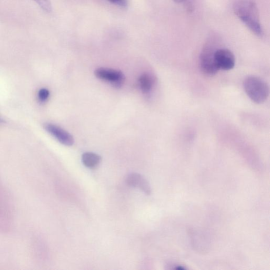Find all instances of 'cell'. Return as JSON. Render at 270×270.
<instances>
[{
  "instance_id": "obj_1",
  "label": "cell",
  "mask_w": 270,
  "mask_h": 270,
  "mask_svg": "<svg viewBox=\"0 0 270 270\" xmlns=\"http://www.w3.org/2000/svg\"><path fill=\"white\" fill-rule=\"evenodd\" d=\"M234 12L250 32L257 36L262 38L264 36L258 8L254 2L252 0H238L234 5Z\"/></svg>"
},
{
  "instance_id": "obj_2",
  "label": "cell",
  "mask_w": 270,
  "mask_h": 270,
  "mask_svg": "<svg viewBox=\"0 0 270 270\" xmlns=\"http://www.w3.org/2000/svg\"><path fill=\"white\" fill-rule=\"evenodd\" d=\"M243 86L248 97L256 104H262L268 98L269 86L264 80L258 76H247L244 81Z\"/></svg>"
},
{
  "instance_id": "obj_3",
  "label": "cell",
  "mask_w": 270,
  "mask_h": 270,
  "mask_svg": "<svg viewBox=\"0 0 270 270\" xmlns=\"http://www.w3.org/2000/svg\"><path fill=\"white\" fill-rule=\"evenodd\" d=\"M214 37H211L202 50L200 56V69L202 73L208 76H215L219 70L214 60V55L218 49Z\"/></svg>"
},
{
  "instance_id": "obj_4",
  "label": "cell",
  "mask_w": 270,
  "mask_h": 270,
  "mask_svg": "<svg viewBox=\"0 0 270 270\" xmlns=\"http://www.w3.org/2000/svg\"><path fill=\"white\" fill-rule=\"evenodd\" d=\"M214 60L218 70H230L236 64L234 54L226 48H218L214 55Z\"/></svg>"
},
{
  "instance_id": "obj_5",
  "label": "cell",
  "mask_w": 270,
  "mask_h": 270,
  "mask_svg": "<svg viewBox=\"0 0 270 270\" xmlns=\"http://www.w3.org/2000/svg\"><path fill=\"white\" fill-rule=\"evenodd\" d=\"M94 74L98 78L108 81L117 88H120L124 81L123 74L117 70L100 68L95 71Z\"/></svg>"
},
{
  "instance_id": "obj_6",
  "label": "cell",
  "mask_w": 270,
  "mask_h": 270,
  "mask_svg": "<svg viewBox=\"0 0 270 270\" xmlns=\"http://www.w3.org/2000/svg\"><path fill=\"white\" fill-rule=\"evenodd\" d=\"M44 129L60 143L68 146H72L74 142L71 134L56 125L50 123L44 124Z\"/></svg>"
},
{
  "instance_id": "obj_7",
  "label": "cell",
  "mask_w": 270,
  "mask_h": 270,
  "mask_svg": "<svg viewBox=\"0 0 270 270\" xmlns=\"http://www.w3.org/2000/svg\"><path fill=\"white\" fill-rule=\"evenodd\" d=\"M126 182L130 186L138 188L146 194H151V188L148 182L138 173H132L128 175Z\"/></svg>"
},
{
  "instance_id": "obj_8",
  "label": "cell",
  "mask_w": 270,
  "mask_h": 270,
  "mask_svg": "<svg viewBox=\"0 0 270 270\" xmlns=\"http://www.w3.org/2000/svg\"><path fill=\"white\" fill-rule=\"evenodd\" d=\"M82 161L84 166L86 168H94L100 164L102 158L98 154L88 152L83 154Z\"/></svg>"
},
{
  "instance_id": "obj_9",
  "label": "cell",
  "mask_w": 270,
  "mask_h": 270,
  "mask_svg": "<svg viewBox=\"0 0 270 270\" xmlns=\"http://www.w3.org/2000/svg\"><path fill=\"white\" fill-rule=\"evenodd\" d=\"M140 88L144 94L150 92L153 86L154 81L152 76L148 74H142L139 80Z\"/></svg>"
},
{
  "instance_id": "obj_10",
  "label": "cell",
  "mask_w": 270,
  "mask_h": 270,
  "mask_svg": "<svg viewBox=\"0 0 270 270\" xmlns=\"http://www.w3.org/2000/svg\"><path fill=\"white\" fill-rule=\"evenodd\" d=\"M40 7L46 12L52 11V6L50 0H34Z\"/></svg>"
},
{
  "instance_id": "obj_11",
  "label": "cell",
  "mask_w": 270,
  "mask_h": 270,
  "mask_svg": "<svg viewBox=\"0 0 270 270\" xmlns=\"http://www.w3.org/2000/svg\"><path fill=\"white\" fill-rule=\"evenodd\" d=\"M50 92L46 88H42L38 91V98L41 102H45L49 98Z\"/></svg>"
},
{
  "instance_id": "obj_12",
  "label": "cell",
  "mask_w": 270,
  "mask_h": 270,
  "mask_svg": "<svg viewBox=\"0 0 270 270\" xmlns=\"http://www.w3.org/2000/svg\"><path fill=\"white\" fill-rule=\"evenodd\" d=\"M110 3L122 8H126L128 5V0H108Z\"/></svg>"
},
{
  "instance_id": "obj_13",
  "label": "cell",
  "mask_w": 270,
  "mask_h": 270,
  "mask_svg": "<svg viewBox=\"0 0 270 270\" xmlns=\"http://www.w3.org/2000/svg\"><path fill=\"white\" fill-rule=\"evenodd\" d=\"M178 4H181L182 2H186V0H174Z\"/></svg>"
}]
</instances>
